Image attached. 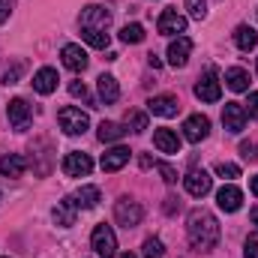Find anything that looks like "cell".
Instances as JSON below:
<instances>
[{
	"mask_svg": "<svg viewBox=\"0 0 258 258\" xmlns=\"http://www.w3.org/2000/svg\"><path fill=\"white\" fill-rule=\"evenodd\" d=\"M186 237H189L195 252H210L219 243V222H216V216L210 210H204V207L192 210L189 219H186Z\"/></svg>",
	"mask_w": 258,
	"mask_h": 258,
	"instance_id": "1",
	"label": "cell"
},
{
	"mask_svg": "<svg viewBox=\"0 0 258 258\" xmlns=\"http://www.w3.org/2000/svg\"><path fill=\"white\" fill-rule=\"evenodd\" d=\"M90 246L99 258H114L117 255V237H114V228L111 225H96L93 234H90Z\"/></svg>",
	"mask_w": 258,
	"mask_h": 258,
	"instance_id": "2",
	"label": "cell"
},
{
	"mask_svg": "<svg viewBox=\"0 0 258 258\" xmlns=\"http://www.w3.org/2000/svg\"><path fill=\"white\" fill-rule=\"evenodd\" d=\"M57 123H60V129H63L66 135H81V132H87V126H90V117L81 108L66 105V108L57 111Z\"/></svg>",
	"mask_w": 258,
	"mask_h": 258,
	"instance_id": "3",
	"label": "cell"
},
{
	"mask_svg": "<svg viewBox=\"0 0 258 258\" xmlns=\"http://www.w3.org/2000/svg\"><path fill=\"white\" fill-rule=\"evenodd\" d=\"M141 216H144V210H141L138 201H132V198H126V195L114 201V219H117V225L135 228V225L141 222Z\"/></svg>",
	"mask_w": 258,
	"mask_h": 258,
	"instance_id": "4",
	"label": "cell"
},
{
	"mask_svg": "<svg viewBox=\"0 0 258 258\" xmlns=\"http://www.w3.org/2000/svg\"><path fill=\"white\" fill-rule=\"evenodd\" d=\"M81 27H87V30H108V24H111V12L105 9V6H96V3H90V6H84L81 9Z\"/></svg>",
	"mask_w": 258,
	"mask_h": 258,
	"instance_id": "5",
	"label": "cell"
},
{
	"mask_svg": "<svg viewBox=\"0 0 258 258\" xmlns=\"http://www.w3.org/2000/svg\"><path fill=\"white\" fill-rule=\"evenodd\" d=\"M195 96H198L201 102H219V96H222V84H219V75H216L213 69H207V72L198 78V84H195Z\"/></svg>",
	"mask_w": 258,
	"mask_h": 258,
	"instance_id": "6",
	"label": "cell"
},
{
	"mask_svg": "<svg viewBox=\"0 0 258 258\" xmlns=\"http://www.w3.org/2000/svg\"><path fill=\"white\" fill-rule=\"evenodd\" d=\"M6 117H9V126L15 129V132H24V129H30L33 108L27 105V99H12L9 108H6Z\"/></svg>",
	"mask_w": 258,
	"mask_h": 258,
	"instance_id": "7",
	"label": "cell"
},
{
	"mask_svg": "<svg viewBox=\"0 0 258 258\" xmlns=\"http://www.w3.org/2000/svg\"><path fill=\"white\" fill-rule=\"evenodd\" d=\"M90 171H93V159H90L87 153H81V150L66 153V159H63V174L66 177H87Z\"/></svg>",
	"mask_w": 258,
	"mask_h": 258,
	"instance_id": "8",
	"label": "cell"
},
{
	"mask_svg": "<svg viewBox=\"0 0 258 258\" xmlns=\"http://www.w3.org/2000/svg\"><path fill=\"white\" fill-rule=\"evenodd\" d=\"M246 108L240 105V102H225V108H222V126L228 129V132H243L246 129Z\"/></svg>",
	"mask_w": 258,
	"mask_h": 258,
	"instance_id": "9",
	"label": "cell"
},
{
	"mask_svg": "<svg viewBox=\"0 0 258 258\" xmlns=\"http://www.w3.org/2000/svg\"><path fill=\"white\" fill-rule=\"evenodd\" d=\"M183 186H186V192L192 195V198H204V195L210 192V186H213V180H210V174L201 168H192L186 177H183Z\"/></svg>",
	"mask_w": 258,
	"mask_h": 258,
	"instance_id": "10",
	"label": "cell"
},
{
	"mask_svg": "<svg viewBox=\"0 0 258 258\" xmlns=\"http://www.w3.org/2000/svg\"><path fill=\"white\" fill-rule=\"evenodd\" d=\"M159 33H165V36H180V33H186V18L177 12V9H165L162 15H159Z\"/></svg>",
	"mask_w": 258,
	"mask_h": 258,
	"instance_id": "11",
	"label": "cell"
},
{
	"mask_svg": "<svg viewBox=\"0 0 258 258\" xmlns=\"http://www.w3.org/2000/svg\"><path fill=\"white\" fill-rule=\"evenodd\" d=\"M207 135H210V120H207L204 114H192V117H186V123H183V138H186V141L198 144V141H204Z\"/></svg>",
	"mask_w": 258,
	"mask_h": 258,
	"instance_id": "12",
	"label": "cell"
},
{
	"mask_svg": "<svg viewBox=\"0 0 258 258\" xmlns=\"http://www.w3.org/2000/svg\"><path fill=\"white\" fill-rule=\"evenodd\" d=\"M189 54H192V39H189V36L171 39V45H168V63L171 66H186Z\"/></svg>",
	"mask_w": 258,
	"mask_h": 258,
	"instance_id": "13",
	"label": "cell"
},
{
	"mask_svg": "<svg viewBox=\"0 0 258 258\" xmlns=\"http://www.w3.org/2000/svg\"><path fill=\"white\" fill-rule=\"evenodd\" d=\"M60 57H63V66L72 69V72H84V69H87V51H84L81 45H75V42L63 45Z\"/></svg>",
	"mask_w": 258,
	"mask_h": 258,
	"instance_id": "14",
	"label": "cell"
},
{
	"mask_svg": "<svg viewBox=\"0 0 258 258\" xmlns=\"http://www.w3.org/2000/svg\"><path fill=\"white\" fill-rule=\"evenodd\" d=\"M57 69H51V66H42L36 75H33V90L36 93H42V96H48V93H54L57 90Z\"/></svg>",
	"mask_w": 258,
	"mask_h": 258,
	"instance_id": "15",
	"label": "cell"
},
{
	"mask_svg": "<svg viewBox=\"0 0 258 258\" xmlns=\"http://www.w3.org/2000/svg\"><path fill=\"white\" fill-rule=\"evenodd\" d=\"M147 111L156 117H174L180 111V102H177V96H153L147 102Z\"/></svg>",
	"mask_w": 258,
	"mask_h": 258,
	"instance_id": "16",
	"label": "cell"
},
{
	"mask_svg": "<svg viewBox=\"0 0 258 258\" xmlns=\"http://www.w3.org/2000/svg\"><path fill=\"white\" fill-rule=\"evenodd\" d=\"M216 204H219V210L234 213V210H240V204H243V192L228 183V186H222V189L216 192Z\"/></svg>",
	"mask_w": 258,
	"mask_h": 258,
	"instance_id": "17",
	"label": "cell"
},
{
	"mask_svg": "<svg viewBox=\"0 0 258 258\" xmlns=\"http://www.w3.org/2000/svg\"><path fill=\"white\" fill-rule=\"evenodd\" d=\"M75 213H78V207H75L72 195H66L63 201H57V207L51 210L54 222H57V225H63V228H69V225H75Z\"/></svg>",
	"mask_w": 258,
	"mask_h": 258,
	"instance_id": "18",
	"label": "cell"
},
{
	"mask_svg": "<svg viewBox=\"0 0 258 258\" xmlns=\"http://www.w3.org/2000/svg\"><path fill=\"white\" fill-rule=\"evenodd\" d=\"M153 144L162 153H180V138H177L174 129H156L153 132Z\"/></svg>",
	"mask_w": 258,
	"mask_h": 258,
	"instance_id": "19",
	"label": "cell"
},
{
	"mask_svg": "<svg viewBox=\"0 0 258 258\" xmlns=\"http://www.w3.org/2000/svg\"><path fill=\"white\" fill-rule=\"evenodd\" d=\"M129 162V150L126 147H111V150H105L102 153V171H120L123 165Z\"/></svg>",
	"mask_w": 258,
	"mask_h": 258,
	"instance_id": "20",
	"label": "cell"
},
{
	"mask_svg": "<svg viewBox=\"0 0 258 258\" xmlns=\"http://www.w3.org/2000/svg\"><path fill=\"white\" fill-rule=\"evenodd\" d=\"M96 87H99V99L105 105H111V102L120 99V87H117V78L114 75H99L96 78Z\"/></svg>",
	"mask_w": 258,
	"mask_h": 258,
	"instance_id": "21",
	"label": "cell"
},
{
	"mask_svg": "<svg viewBox=\"0 0 258 258\" xmlns=\"http://www.w3.org/2000/svg\"><path fill=\"white\" fill-rule=\"evenodd\" d=\"M24 168H27V162H24L21 153H6V156L0 159V174H3V177H21Z\"/></svg>",
	"mask_w": 258,
	"mask_h": 258,
	"instance_id": "22",
	"label": "cell"
},
{
	"mask_svg": "<svg viewBox=\"0 0 258 258\" xmlns=\"http://www.w3.org/2000/svg\"><path fill=\"white\" fill-rule=\"evenodd\" d=\"M225 84H228V90L243 93V90H249V72L240 66H231V69H225Z\"/></svg>",
	"mask_w": 258,
	"mask_h": 258,
	"instance_id": "23",
	"label": "cell"
},
{
	"mask_svg": "<svg viewBox=\"0 0 258 258\" xmlns=\"http://www.w3.org/2000/svg\"><path fill=\"white\" fill-rule=\"evenodd\" d=\"M99 189L96 186H81L78 192H72V201H75V207H81V210H93L96 204H99Z\"/></svg>",
	"mask_w": 258,
	"mask_h": 258,
	"instance_id": "24",
	"label": "cell"
},
{
	"mask_svg": "<svg viewBox=\"0 0 258 258\" xmlns=\"http://www.w3.org/2000/svg\"><path fill=\"white\" fill-rule=\"evenodd\" d=\"M234 45H237L240 51H252V48L258 45L255 27H249V24H240V27L234 30Z\"/></svg>",
	"mask_w": 258,
	"mask_h": 258,
	"instance_id": "25",
	"label": "cell"
},
{
	"mask_svg": "<svg viewBox=\"0 0 258 258\" xmlns=\"http://www.w3.org/2000/svg\"><path fill=\"white\" fill-rule=\"evenodd\" d=\"M96 135H99V141H120L126 135V129L120 126V123H114V120H102Z\"/></svg>",
	"mask_w": 258,
	"mask_h": 258,
	"instance_id": "26",
	"label": "cell"
},
{
	"mask_svg": "<svg viewBox=\"0 0 258 258\" xmlns=\"http://www.w3.org/2000/svg\"><path fill=\"white\" fill-rule=\"evenodd\" d=\"M81 39L93 48H108V42H111L105 30H87V27H81Z\"/></svg>",
	"mask_w": 258,
	"mask_h": 258,
	"instance_id": "27",
	"label": "cell"
},
{
	"mask_svg": "<svg viewBox=\"0 0 258 258\" xmlns=\"http://www.w3.org/2000/svg\"><path fill=\"white\" fill-rule=\"evenodd\" d=\"M120 42H126V45L144 42V27H141V24H126V27L120 30Z\"/></svg>",
	"mask_w": 258,
	"mask_h": 258,
	"instance_id": "28",
	"label": "cell"
},
{
	"mask_svg": "<svg viewBox=\"0 0 258 258\" xmlns=\"http://www.w3.org/2000/svg\"><path fill=\"white\" fill-rule=\"evenodd\" d=\"M126 126H132V132H144V129H147V114H144V111H129Z\"/></svg>",
	"mask_w": 258,
	"mask_h": 258,
	"instance_id": "29",
	"label": "cell"
},
{
	"mask_svg": "<svg viewBox=\"0 0 258 258\" xmlns=\"http://www.w3.org/2000/svg\"><path fill=\"white\" fill-rule=\"evenodd\" d=\"M162 240L159 237H147L144 240V258H162Z\"/></svg>",
	"mask_w": 258,
	"mask_h": 258,
	"instance_id": "30",
	"label": "cell"
},
{
	"mask_svg": "<svg viewBox=\"0 0 258 258\" xmlns=\"http://www.w3.org/2000/svg\"><path fill=\"white\" fill-rule=\"evenodd\" d=\"M186 9L195 21H204L207 18V0H186Z\"/></svg>",
	"mask_w": 258,
	"mask_h": 258,
	"instance_id": "31",
	"label": "cell"
},
{
	"mask_svg": "<svg viewBox=\"0 0 258 258\" xmlns=\"http://www.w3.org/2000/svg\"><path fill=\"white\" fill-rule=\"evenodd\" d=\"M21 72H24V63H21V60H15L12 66H6V69H3V84H15V81L21 78Z\"/></svg>",
	"mask_w": 258,
	"mask_h": 258,
	"instance_id": "32",
	"label": "cell"
},
{
	"mask_svg": "<svg viewBox=\"0 0 258 258\" xmlns=\"http://www.w3.org/2000/svg\"><path fill=\"white\" fill-rule=\"evenodd\" d=\"M216 174L225 177V180H234V177H240V168H237L234 162H219V165H216Z\"/></svg>",
	"mask_w": 258,
	"mask_h": 258,
	"instance_id": "33",
	"label": "cell"
},
{
	"mask_svg": "<svg viewBox=\"0 0 258 258\" xmlns=\"http://www.w3.org/2000/svg\"><path fill=\"white\" fill-rule=\"evenodd\" d=\"M240 156L246 162H258V141H240Z\"/></svg>",
	"mask_w": 258,
	"mask_h": 258,
	"instance_id": "34",
	"label": "cell"
},
{
	"mask_svg": "<svg viewBox=\"0 0 258 258\" xmlns=\"http://www.w3.org/2000/svg\"><path fill=\"white\" fill-rule=\"evenodd\" d=\"M69 93H72L75 99H84V102H90V105H93V99H90V93H87L84 81H69Z\"/></svg>",
	"mask_w": 258,
	"mask_h": 258,
	"instance_id": "35",
	"label": "cell"
},
{
	"mask_svg": "<svg viewBox=\"0 0 258 258\" xmlns=\"http://www.w3.org/2000/svg\"><path fill=\"white\" fill-rule=\"evenodd\" d=\"M153 165H156V171L162 174V180H165V183H177V171H174L168 162H153Z\"/></svg>",
	"mask_w": 258,
	"mask_h": 258,
	"instance_id": "36",
	"label": "cell"
},
{
	"mask_svg": "<svg viewBox=\"0 0 258 258\" xmlns=\"http://www.w3.org/2000/svg\"><path fill=\"white\" fill-rule=\"evenodd\" d=\"M243 255L246 258H258V231L246 237V243H243Z\"/></svg>",
	"mask_w": 258,
	"mask_h": 258,
	"instance_id": "37",
	"label": "cell"
},
{
	"mask_svg": "<svg viewBox=\"0 0 258 258\" xmlns=\"http://www.w3.org/2000/svg\"><path fill=\"white\" fill-rule=\"evenodd\" d=\"M243 108H246V117H255L258 120V90L255 93H249V102H246Z\"/></svg>",
	"mask_w": 258,
	"mask_h": 258,
	"instance_id": "38",
	"label": "cell"
},
{
	"mask_svg": "<svg viewBox=\"0 0 258 258\" xmlns=\"http://www.w3.org/2000/svg\"><path fill=\"white\" fill-rule=\"evenodd\" d=\"M9 12H12V0H0V24L9 18Z\"/></svg>",
	"mask_w": 258,
	"mask_h": 258,
	"instance_id": "39",
	"label": "cell"
},
{
	"mask_svg": "<svg viewBox=\"0 0 258 258\" xmlns=\"http://www.w3.org/2000/svg\"><path fill=\"white\" fill-rule=\"evenodd\" d=\"M174 210H180V201L177 198H165V213H174Z\"/></svg>",
	"mask_w": 258,
	"mask_h": 258,
	"instance_id": "40",
	"label": "cell"
},
{
	"mask_svg": "<svg viewBox=\"0 0 258 258\" xmlns=\"http://www.w3.org/2000/svg\"><path fill=\"white\" fill-rule=\"evenodd\" d=\"M147 63L153 66V69H159V66H162V60H159L156 54H147Z\"/></svg>",
	"mask_w": 258,
	"mask_h": 258,
	"instance_id": "41",
	"label": "cell"
},
{
	"mask_svg": "<svg viewBox=\"0 0 258 258\" xmlns=\"http://www.w3.org/2000/svg\"><path fill=\"white\" fill-rule=\"evenodd\" d=\"M249 189H252V195H258V174L249 180Z\"/></svg>",
	"mask_w": 258,
	"mask_h": 258,
	"instance_id": "42",
	"label": "cell"
},
{
	"mask_svg": "<svg viewBox=\"0 0 258 258\" xmlns=\"http://www.w3.org/2000/svg\"><path fill=\"white\" fill-rule=\"evenodd\" d=\"M249 219H252V222H255V225H258V204H255V207H252V210H249Z\"/></svg>",
	"mask_w": 258,
	"mask_h": 258,
	"instance_id": "43",
	"label": "cell"
},
{
	"mask_svg": "<svg viewBox=\"0 0 258 258\" xmlns=\"http://www.w3.org/2000/svg\"><path fill=\"white\" fill-rule=\"evenodd\" d=\"M117 258H135V255H132V252H123V255H117Z\"/></svg>",
	"mask_w": 258,
	"mask_h": 258,
	"instance_id": "44",
	"label": "cell"
},
{
	"mask_svg": "<svg viewBox=\"0 0 258 258\" xmlns=\"http://www.w3.org/2000/svg\"><path fill=\"white\" fill-rule=\"evenodd\" d=\"M255 69H258V63H255Z\"/></svg>",
	"mask_w": 258,
	"mask_h": 258,
	"instance_id": "45",
	"label": "cell"
}]
</instances>
